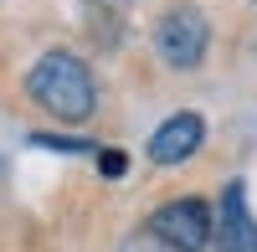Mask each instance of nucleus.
I'll list each match as a JSON object with an SVG mask.
<instances>
[{"instance_id":"1","label":"nucleus","mask_w":257,"mask_h":252,"mask_svg":"<svg viewBox=\"0 0 257 252\" xmlns=\"http://www.w3.org/2000/svg\"><path fill=\"white\" fill-rule=\"evenodd\" d=\"M26 93L41 113H52L62 123H82L98 103V88H93V72L88 62L72 57V52H47L36 57V67L26 72Z\"/></svg>"},{"instance_id":"2","label":"nucleus","mask_w":257,"mask_h":252,"mask_svg":"<svg viewBox=\"0 0 257 252\" xmlns=\"http://www.w3.org/2000/svg\"><path fill=\"white\" fill-rule=\"evenodd\" d=\"M211 47V26H206V16L196 6H175V11H165L160 16V26H155V52L165 67H201V57Z\"/></svg>"},{"instance_id":"5","label":"nucleus","mask_w":257,"mask_h":252,"mask_svg":"<svg viewBox=\"0 0 257 252\" xmlns=\"http://www.w3.org/2000/svg\"><path fill=\"white\" fill-rule=\"evenodd\" d=\"M216 252H257V221L247 211V191L242 180H231L221 191V211H216Z\"/></svg>"},{"instance_id":"4","label":"nucleus","mask_w":257,"mask_h":252,"mask_svg":"<svg viewBox=\"0 0 257 252\" xmlns=\"http://www.w3.org/2000/svg\"><path fill=\"white\" fill-rule=\"evenodd\" d=\"M206 139V118L201 113H170L155 134H149V160L155 165H180L201 150Z\"/></svg>"},{"instance_id":"6","label":"nucleus","mask_w":257,"mask_h":252,"mask_svg":"<svg viewBox=\"0 0 257 252\" xmlns=\"http://www.w3.org/2000/svg\"><path fill=\"white\" fill-rule=\"evenodd\" d=\"M118 252H180V247H170V242H160L155 232H139V237H128Z\"/></svg>"},{"instance_id":"7","label":"nucleus","mask_w":257,"mask_h":252,"mask_svg":"<svg viewBox=\"0 0 257 252\" xmlns=\"http://www.w3.org/2000/svg\"><path fill=\"white\" fill-rule=\"evenodd\" d=\"M98 165H103V175H108V180H118V175H123V155H118V150H103V155H98Z\"/></svg>"},{"instance_id":"3","label":"nucleus","mask_w":257,"mask_h":252,"mask_svg":"<svg viewBox=\"0 0 257 252\" xmlns=\"http://www.w3.org/2000/svg\"><path fill=\"white\" fill-rule=\"evenodd\" d=\"M149 232L170 247H180V252H206V242L216 237V211L196 196H180V201H165L149 216Z\"/></svg>"}]
</instances>
